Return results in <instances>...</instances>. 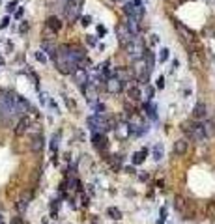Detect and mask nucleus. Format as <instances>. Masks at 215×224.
Returning <instances> with one entry per match:
<instances>
[{
	"label": "nucleus",
	"instance_id": "obj_1",
	"mask_svg": "<svg viewBox=\"0 0 215 224\" xmlns=\"http://www.w3.org/2000/svg\"><path fill=\"white\" fill-rule=\"evenodd\" d=\"M15 112V94L13 92H2L0 94V123L4 127H10L13 123Z\"/></svg>",
	"mask_w": 215,
	"mask_h": 224
},
{
	"label": "nucleus",
	"instance_id": "obj_2",
	"mask_svg": "<svg viewBox=\"0 0 215 224\" xmlns=\"http://www.w3.org/2000/svg\"><path fill=\"white\" fill-rule=\"evenodd\" d=\"M84 6V0H67L66 8H64V15L69 23H75L81 17V10Z\"/></svg>",
	"mask_w": 215,
	"mask_h": 224
},
{
	"label": "nucleus",
	"instance_id": "obj_3",
	"mask_svg": "<svg viewBox=\"0 0 215 224\" xmlns=\"http://www.w3.org/2000/svg\"><path fill=\"white\" fill-rule=\"evenodd\" d=\"M88 125H90V129L95 131V133H105L110 129V122L107 120V118H103L99 114H95V116H90L88 118Z\"/></svg>",
	"mask_w": 215,
	"mask_h": 224
},
{
	"label": "nucleus",
	"instance_id": "obj_4",
	"mask_svg": "<svg viewBox=\"0 0 215 224\" xmlns=\"http://www.w3.org/2000/svg\"><path fill=\"white\" fill-rule=\"evenodd\" d=\"M126 51H127V54H129L135 62H138V60H142V58H144V52H146V49H144V43H142L140 39H137V38H135V39L126 47Z\"/></svg>",
	"mask_w": 215,
	"mask_h": 224
},
{
	"label": "nucleus",
	"instance_id": "obj_5",
	"mask_svg": "<svg viewBox=\"0 0 215 224\" xmlns=\"http://www.w3.org/2000/svg\"><path fill=\"white\" fill-rule=\"evenodd\" d=\"M182 129H183L193 140H197V142H202V140L206 138V136H204V131H202V123H193V122L187 123V122H185Z\"/></svg>",
	"mask_w": 215,
	"mask_h": 224
},
{
	"label": "nucleus",
	"instance_id": "obj_6",
	"mask_svg": "<svg viewBox=\"0 0 215 224\" xmlns=\"http://www.w3.org/2000/svg\"><path fill=\"white\" fill-rule=\"evenodd\" d=\"M116 34H118V41H120V45H122L123 49H126V47L131 43V41L135 39V36L127 30V26H126V24H118Z\"/></svg>",
	"mask_w": 215,
	"mask_h": 224
},
{
	"label": "nucleus",
	"instance_id": "obj_7",
	"mask_svg": "<svg viewBox=\"0 0 215 224\" xmlns=\"http://www.w3.org/2000/svg\"><path fill=\"white\" fill-rule=\"evenodd\" d=\"M105 90L109 94H120L123 90V80L116 79V77H110L109 80H105Z\"/></svg>",
	"mask_w": 215,
	"mask_h": 224
},
{
	"label": "nucleus",
	"instance_id": "obj_8",
	"mask_svg": "<svg viewBox=\"0 0 215 224\" xmlns=\"http://www.w3.org/2000/svg\"><path fill=\"white\" fill-rule=\"evenodd\" d=\"M28 110H30V103L26 101L23 95L15 94V112H17V116H26Z\"/></svg>",
	"mask_w": 215,
	"mask_h": 224
},
{
	"label": "nucleus",
	"instance_id": "obj_9",
	"mask_svg": "<svg viewBox=\"0 0 215 224\" xmlns=\"http://www.w3.org/2000/svg\"><path fill=\"white\" fill-rule=\"evenodd\" d=\"M30 125H32V118H30V116H21L19 122H17V125H15V135H17V136L24 135V133L30 129Z\"/></svg>",
	"mask_w": 215,
	"mask_h": 224
},
{
	"label": "nucleus",
	"instance_id": "obj_10",
	"mask_svg": "<svg viewBox=\"0 0 215 224\" xmlns=\"http://www.w3.org/2000/svg\"><path fill=\"white\" fill-rule=\"evenodd\" d=\"M92 142H94V148L95 150H107V136L103 135V133H94V136H92Z\"/></svg>",
	"mask_w": 215,
	"mask_h": 224
},
{
	"label": "nucleus",
	"instance_id": "obj_11",
	"mask_svg": "<svg viewBox=\"0 0 215 224\" xmlns=\"http://www.w3.org/2000/svg\"><path fill=\"white\" fill-rule=\"evenodd\" d=\"M30 200H32V192H24V194H23V196H21V198L17 200V204H15L17 211H19V213H24L26 209H28Z\"/></svg>",
	"mask_w": 215,
	"mask_h": 224
},
{
	"label": "nucleus",
	"instance_id": "obj_12",
	"mask_svg": "<svg viewBox=\"0 0 215 224\" xmlns=\"http://www.w3.org/2000/svg\"><path fill=\"white\" fill-rule=\"evenodd\" d=\"M73 77H75V80H77L81 86H84V84L88 82V75H86V69L84 67H81V66H77V69L71 73Z\"/></svg>",
	"mask_w": 215,
	"mask_h": 224
},
{
	"label": "nucleus",
	"instance_id": "obj_13",
	"mask_svg": "<svg viewBox=\"0 0 215 224\" xmlns=\"http://www.w3.org/2000/svg\"><path fill=\"white\" fill-rule=\"evenodd\" d=\"M187 146H189V142H187L185 138H180L174 142V148H172V151L176 153V155H183V153L187 151Z\"/></svg>",
	"mask_w": 215,
	"mask_h": 224
},
{
	"label": "nucleus",
	"instance_id": "obj_14",
	"mask_svg": "<svg viewBox=\"0 0 215 224\" xmlns=\"http://www.w3.org/2000/svg\"><path fill=\"white\" fill-rule=\"evenodd\" d=\"M193 118H195V120H204L206 118V105L202 101L195 105V108H193Z\"/></svg>",
	"mask_w": 215,
	"mask_h": 224
},
{
	"label": "nucleus",
	"instance_id": "obj_15",
	"mask_svg": "<svg viewBox=\"0 0 215 224\" xmlns=\"http://www.w3.org/2000/svg\"><path fill=\"white\" fill-rule=\"evenodd\" d=\"M202 131H204V136H213L215 135V123L211 120H206L202 123Z\"/></svg>",
	"mask_w": 215,
	"mask_h": 224
},
{
	"label": "nucleus",
	"instance_id": "obj_16",
	"mask_svg": "<svg viewBox=\"0 0 215 224\" xmlns=\"http://www.w3.org/2000/svg\"><path fill=\"white\" fill-rule=\"evenodd\" d=\"M30 148H32V151H41V150H43V136H41V135H36V136H34Z\"/></svg>",
	"mask_w": 215,
	"mask_h": 224
},
{
	"label": "nucleus",
	"instance_id": "obj_17",
	"mask_svg": "<svg viewBox=\"0 0 215 224\" xmlns=\"http://www.w3.org/2000/svg\"><path fill=\"white\" fill-rule=\"evenodd\" d=\"M47 26H49L52 32H58L60 28H62V23H60L58 17H49V19H47Z\"/></svg>",
	"mask_w": 215,
	"mask_h": 224
},
{
	"label": "nucleus",
	"instance_id": "obj_18",
	"mask_svg": "<svg viewBox=\"0 0 215 224\" xmlns=\"http://www.w3.org/2000/svg\"><path fill=\"white\" fill-rule=\"evenodd\" d=\"M146 155H148V150H140V151H137L135 155H133V164H142L144 163V159H146Z\"/></svg>",
	"mask_w": 215,
	"mask_h": 224
},
{
	"label": "nucleus",
	"instance_id": "obj_19",
	"mask_svg": "<svg viewBox=\"0 0 215 224\" xmlns=\"http://www.w3.org/2000/svg\"><path fill=\"white\" fill-rule=\"evenodd\" d=\"M163 155H165V150H163V144H155L154 146V161H161L163 159Z\"/></svg>",
	"mask_w": 215,
	"mask_h": 224
},
{
	"label": "nucleus",
	"instance_id": "obj_20",
	"mask_svg": "<svg viewBox=\"0 0 215 224\" xmlns=\"http://www.w3.org/2000/svg\"><path fill=\"white\" fill-rule=\"evenodd\" d=\"M107 215H109L112 220H120V219H122V211H120L118 207H109V209H107Z\"/></svg>",
	"mask_w": 215,
	"mask_h": 224
},
{
	"label": "nucleus",
	"instance_id": "obj_21",
	"mask_svg": "<svg viewBox=\"0 0 215 224\" xmlns=\"http://www.w3.org/2000/svg\"><path fill=\"white\" fill-rule=\"evenodd\" d=\"M144 108H146V114L151 118V120H157V114H155V107L151 103H146L144 105Z\"/></svg>",
	"mask_w": 215,
	"mask_h": 224
},
{
	"label": "nucleus",
	"instance_id": "obj_22",
	"mask_svg": "<svg viewBox=\"0 0 215 224\" xmlns=\"http://www.w3.org/2000/svg\"><path fill=\"white\" fill-rule=\"evenodd\" d=\"M174 207L178 209V211H183L185 209V200L182 198V196H174Z\"/></svg>",
	"mask_w": 215,
	"mask_h": 224
},
{
	"label": "nucleus",
	"instance_id": "obj_23",
	"mask_svg": "<svg viewBox=\"0 0 215 224\" xmlns=\"http://www.w3.org/2000/svg\"><path fill=\"white\" fill-rule=\"evenodd\" d=\"M129 97H131V99H135V101H138V99L142 97V94H140V90H138V88L131 86V88H129Z\"/></svg>",
	"mask_w": 215,
	"mask_h": 224
},
{
	"label": "nucleus",
	"instance_id": "obj_24",
	"mask_svg": "<svg viewBox=\"0 0 215 224\" xmlns=\"http://www.w3.org/2000/svg\"><path fill=\"white\" fill-rule=\"evenodd\" d=\"M168 49H161V54H159V62H166L168 60Z\"/></svg>",
	"mask_w": 215,
	"mask_h": 224
},
{
	"label": "nucleus",
	"instance_id": "obj_25",
	"mask_svg": "<svg viewBox=\"0 0 215 224\" xmlns=\"http://www.w3.org/2000/svg\"><path fill=\"white\" fill-rule=\"evenodd\" d=\"M36 58L41 62V64H47V56L43 54V51H38V52H36Z\"/></svg>",
	"mask_w": 215,
	"mask_h": 224
},
{
	"label": "nucleus",
	"instance_id": "obj_26",
	"mask_svg": "<svg viewBox=\"0 0 215 224\" xmlns=\"http://www.w3.org/2000/svg\"><path fill=\"white\" fill-rule=\"evenodd\" d=\"M155 86H157L159 90L165 88V77H157V79H155Z\"/></svg>",
	"mask_w": 215,
	"mask_h": 224
},
{
	"label": "nucleus",
	"instance_id": "obj_27",
	"mask_svg": "<svg viewBox=\"0 0 215 224\" xmlns=\"http://www.w3.org/2000/svg\"><path fill=\"white\" fill-rule=\"evenodd\" d=\"M56 148H58V135H56V136H52V140H51V150H52V151H56Z\"/></svg>",
	"mask_w": 215,
	"mask_h": 224
},
{
	"label": "nucleus",
	"instance_id": "obj_28",
	"mask_svg": "<svg viewBox=\"0 0 215 224\" xmlns=\"http://www.w3.org/2000/svg\"><path fill=\"white\" fill-rule=\"evenodd\" d=\"M208 215H210V217H215V204H213V202L208 206Z\"/></svg>",
	"mask_w": 215,
	"mask_h": 224
},
{
	"label": "nucleus",
	"instance_id": "obj_29",
	"mask_svg": "<svg viewBox=\"0 0 215 224\" xmlns=\"http://www.w3.org/2000/svg\"><path fill=\"white\" fill-rule=\"evenodd\" d=\"M64 101H66V105H67V107L71 108V110H75V108H77V107H75V103H73L71 99H69V97H64Z\"/></svg>",
	"mask_w": 215,
	"mask_h": 224
},
{
	"label": "nucleus",
	"instance_id": "obj_30",
	"mask_svg": "<svg viewBox=\"0 0 215 224\" xmlns=\"http://www.w3.org/2000/svg\"><path fill=\"white\" fill-rule=\"evenodd\" d=\"M90 21H92V19H90L88 15H84V17L81 19V24H82V26H88V24H90Z\"/></svg>",
	"mask_w": 215,
	"mask_h": 224
},
{
	"label": "nucleus",
	"instance_id": "obj_31",
	"mask_svg": "<svg viewBox=\"0 0 215 224\" xmlns=\"http://www.w3.org/2000/svg\"><path fill=\"white\" fill-rule=\"evenodd\" d=\"M8 24H10V17H4V19H2V23H0V28H6Z\"/></svg>",
	"mask_w": 215,
	"mask_h": 224
},
{
	"label": "nucleus",
	"instance_id": "obj_32",
	"mask_svg": "<svg viewBox=\"0 0 215 224\" xmlns=\"http://www.w3.org/2000/svg\"><path fill=\"white\" fill-rule=\"evenodd\" d=\"M98 34H99V36H105V34H107V28H105V26H98Z\"/></svg>",
	"mask_w": 215,
	"mask_h": 224
},
{
	"label": "nucleus",
	"instance_id": "obj_33",
	"mask_svg": "<svg viewBox=\"0 0 215 224\" xmlns=\"http://www.w3.org/2000/svg\"><path fill=\"white\" fill-rule=\"evenodd\" d=\"M11 224H23V219H21V217H13V219H11Z\"/></svg>",
	"mask_w": 215,
	"mask_h": 224
},
{
	"label": "nucleus",
	"instance_id": "obj_34",
	"mask_svg": "<svg viewBox=\"0 0 215 224\" xmlns=\"http://www.w3.org/2000/svg\"><path fill=\"white\" fill-rule=\"evenodd\" d=\"M146 95H148V99H151V97H154V90H151L150 86H146Z\"/></svg>",
	"mask_w": 215,
	"mask_h": 224
},
{
	"label": "nucleus",
	"instance_id": "obj_35",
	"mask_svg": "<svg viewBox=\"0 0 215 224\" xmlns=\"http://www.w3.org/2000/svg\"><path fill=\"white\" fill-rule=\"evenodd\" d=\"M95 110H98V112H103V110H105V105H95Z\"/></svg>",
	"mask_w": 215,
	"mask_h": 224
},
{
	"label": "nucleus",
	"instance_id": "obj_36",
	"mask_svg": "<svg viewBox=\"0 0 215 224\" xmlns=\"http://www.w3.org/2000/svg\"><path fill=\"white\" fill-rule=\"evenodd\" d=\"M150 38H151V45H155V43H157V41H159V39H157L159 36H155V34H154V36H150Z\"/></svg>",
	"mask_w": 215,
	"mask_h": 224
},
{
	"label": "nucleus",
	"instance_id": "obj_37",
	"mask_svg": "<svg viewBox=\"0 0 215 224\" xmlns=\"http://www.w3.org/2000/svg\"><path fill=\"white\" fill-rule=\"evenodd\" d=\"M15 4H17V2H11V4L8 6V11H13V10H15Z\"/></svg>",
	"mask_w": 215,
	"mask_h": 224
},
{
	"label": "nucleus",
	"instance_id": "obj_38",
	"mask_svg": "<svg viewBox=\"0 0 215 224\" xmlns=\"http://www.w3.org/2000/svg\"><path fill=\"white\" fill-rule=\"evenodd\" d=\"M26 30H28V24H26V21H24V24L21 26V32H26Z\"/></svg>",
	"mask_w": 215,
	"mask_h": 224
},
{
	"label": "nucleus",
	"instance_id": "obj_39",
	"mask_svg": "<svg viewBox=\"0 0 215 224\" xmlns=\"http://www.w3.org/2000/svg\"><path fill=\"white\" fill-rule=\"evenodd\" d=\"M4 222V217H2V211H0V224Z\"/></svg>",
	"mask_w": 215,
	"mask_h": 224
},
{
	"label": "nucleus",
	"instance_id": "obj_40",
	"mask_svg": "<svg viewBox=\"0 0 215 224\" xmlns=\"http://www.w3.org/2000/svg\"><path fill=\"white\" fill-rule=\"evenodd\" d=\"M114 2H122V0H114Z\"/></svg>",
	"mask_w": 215,
	"mask_h": 224
}]
</instances>
